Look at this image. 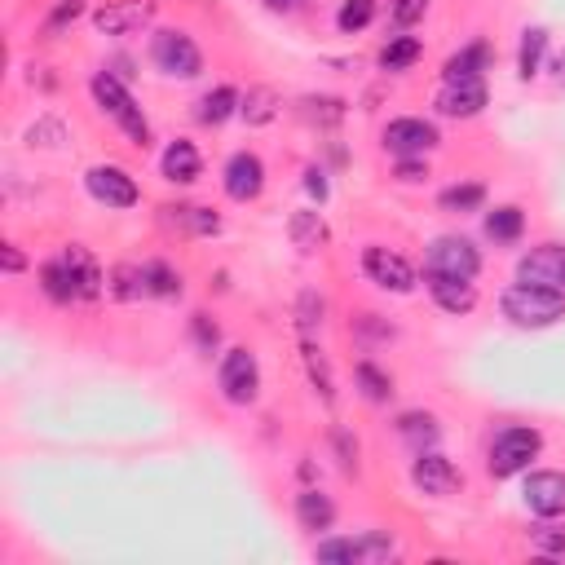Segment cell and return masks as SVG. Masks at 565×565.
I'll list each match as a JSON object with an SVG mask.
<instances>
[{"instance_id": "cell-24", "label": "cell", "mask_w": 565, "mask_h": 565, "mask_svg": "<svg viewBox=\"0 0 565 565\" xmlns=\"http://www.w3.org/2000/svg\"><path fill=\"white\" fill-rule=\"evenodd\" d=\"M543 49H548V31H543V27H530L526 36H521V58H517L521 80H530V76H535V71H539Z\"/></svg>"}, {"instance_id": "cell-47", "label": "cell", "mask_w": 565, "mask_h": 565, "mask_svg": "<svg viewBox=\"0 0 565 565\" xmlns=\"http://www.w3.org/2000/svg\"><path fill=\"white\" fill-rule=\"evenodd\" d=\"M265 5H270V9H283V14H292V9H301L305 0H265Z\"/></svg>"}, {"instance_id": "cell-5", "label": "cell", "mask_w": 565, "mask_h": 565, "mask_svg": "<svg viewBox=\"0 0 565 565\" xmlns=\"http://www.w3.org/2000/svg\"><path fill=\"white\" fill-rule=\"evenodd\" d=\"M539 433L535 429H521V424H513V429H504L495 437V446H490V473L495 477H513L521 473L530 460L539 455Z\"/></svg>"}, {"instance_id": "cell-31", "label": "cell", "mask_w": 565, "mask_h": 565, "mask_svg": "<svg viewBox=\"0 0 565 565\" xmlns=\"http://www.w3.org/2000/svg\"><path fill=\"white\" fill-rule=\"evenodd\" d=\"M402 437H407L411 446H433L437 442V420L433 415H420V411H411V415H402Z\"/></svg>"}, {"instance_id": "cell-29", "label": "cell", "mask_w": 565, "mask_h": 565, "mask_svg": "<svg viewBox=\"0 0 565 565\" xmlns=\"http://www.w3.org/2000/svg\"><path fill=\"white\" fill-rule=\"evenodd\" d=\"M234 102H239V98H234V89H212L208 98L199 102V120H204V124H226L234 115Z\"/></svg>"}, {"instance_id": "cell-7", "label": "cell", "mask_w": 565, "mask_h": 565, "mask_svg": "<svg viewBox=\"0 0 565 565\" xmlns=\"http://www.w3.org/2000/svg\"><path fill=\"white\" fill-rule=\"evenodd\" d=\"M517 283H535V287H557L565 292V248L561 243H543L530 248L517 265Z\"/></svg>"}, {"instance_id": "cell-28", "label": "cell", "mask_w": 565, "mask_h": 565, "mask_svg": "<svg viewBox=\"0 0 565 565\" xmlns=\"http://www.w3.org/2000/svg\"><path fill=\"white\" fill-rule=\"evenodd\" d=\"M371 18H376V0H345L340 14H336V27L345 31V36H354V31H362Z\"/></svg>"}, {"instance_id": "cell-39", "label": "cell", "mask_w": 565, "mask_h": 565, "mask_svg": "<svg viewBox=\"0 0 565 565\" xmlns=\"http://www.w3.org/2000/svg\"><path fill=\"white\" fill-rule=\"evenodd\" d=\"M318 561H349V565H354V539L318 543Z\"/></svg>"}, {"instance_id": "cell-11", "label": "cell", "mask_w": 565, "mask_h": 565, "mask_svg": "<svg viewBox=\"0 0 565 565\" xmlns=\"http://www.w3.org/2000/svg\"><path fill=\"white\" fill-rule=\"evenodd\" d=\"M385 146L393 155H424V151H433L437 146V129L429 120H393L389 129H385Z\"/></svg>"}, {"instance_id": "cell-38", "label": "cell", "mask_w": 565, "mask_h": 565, "mask_svg": "<svg viewBox=\"0 0 565 565\" xmlns=\"http://www.w3.org/2000/svg\"><path fill=\"white\" fill-rule=\"evenodd\" d=\"M530 543L543 552H565V530L561 526H539V530H530Z\"/></svg>"}, {"instance_id": "cell-35", "label": "cell", "mask_w": 565, "mask_h": 565, "mask_svg": "<svg viewBox=\"0 0 565 565\" xmlns=\"http://www.w3.org/2000/svg\"><path fill=\"white\" fill-rule=\"evenodd\" d=\"M358 385H362V393H367L371 402H385L389 398V376H385V371H376L371 362H362V367H358Z\"/></svg>"}, {"instance_id": "cell-32", "label": "cell", "mask_w": 565, "mask_h": 565, "mask_svg": "<svg viewBox=\"0 0 565 565\" xmlns=\"http://www.w3.org/2000/svg\"><path fill=\"white\" fill-rule=\"evenodd\" d=\"M305 367H309V380H314L318 393H323V402H332V367H327L323 349H318L314 340H305Z\"/></svg>"}, {"instance_id": "cell-12", "label": "cell", "mask_w": 565, "mask_h": 565, "mask_svg": "<svg viewBox=\"0 0 565 565\" xmlns=\"http://www.w3.org/2000/svg\"><path fill=\"white\" fill-rule=\"evenodd\" d=\"M155 14L151 0H115V5H106L93 23H98V31H106V36H129V31L146 27Z\"/></svg>"}, {"instance_id": "cell-27", "label": "cell", "mask_w": 565, "mask_h": 565, "mask_svg": "<svg viewBox=\"0 0 565 565\" xmlns=\"http://www.w3.org/2000/svg\"><path fill=\"white\" fill-rule=\"evenodd\" d=\"M274 115H279V98H274V89H248V98H243V120L248 124H270Z\"/></svg>"}, {"instance_id": "cell-1", "label": "cell", "mask_w": 565, "mask_h": 565, "mask_svg": "<svg viewBox=\"0 0 565 565\" xmlns=\"http://www.w3.org/2000/svg\"><path fill=\"white\" fill-rule=\"evenodd\" d=\"M504 318L517 327H552L565 318V292L557 287H535V283H513L504 292Z\"/></svg>"}, {"instance_id": "cell-21", "label": "cell", "mask_w": 565, "mask_h": 565, "mask_svg": "<svg viewBox=\"0 0 565 565\" xmlns=\"http://www.w3.org/2000/svg\"><path fill=\"white\" fill-rule=\"evenodd\" d=\"M292 243L296 248H318V243H327V226H323V217L318 212H292Z\"/></svg>"}, {"instance_id": "cell-34", "label": "cell", "mask_w": 565, "mask_h": 565, "mask_svg": "<svg viewBox=\"0 0 565 565\" xmlns=\"http://www.w3.org/2000/svg\"><path fill=\"white\" fill-rule=\"evenodd\" d=\"M120 301H133V296H142L146 292V270L142 265H120L115 270V287H111Z\"/></svg>"}, {"instance_id": "cell-10", "label": "cell", "mask_w": 565, "mask_h": 565, "mask_svg": "<svg viewBox=\"0 0 565 565\" xmlns=\"http://www.w3.org/2000/svg\"><path fill=\"white\" fill-rule=\"evenodd\" d=\"M89 190L93 199H102L106 208H133L137 204V181L115 164H98L89 173Z\"/></svg>"}, {"instance_id": "cell-33", "label": "cell", "mask_w": 565, "mask_h": 565, "mask_svg": "<svg viewBox=\"0 0 565 565\" xmlns=\"http://www.w3.org/2000/svg\"><path fill=\"white\" fill-rule=\"evenodd\" d=\"M142 270H146V292H155V296H177L181 292V279L164 261H151V265H142Z\"/></svg>"}, {"instance_id": "cell-18", "label": "cell", "mask_w": 565, "mask_h": 565, "mask_svg": "<svg viewBox=\"0 0 565 565\" xmlns=\"http://www.w3.org/2000/svg\"><path fill=\"white\" fill-rule=\"evenodd\" d=\"M296 517H301L305 530H327L336 521V508L323 490H301V495H296Z\"/></svg>"}, {"instance_id": "cell-17", "label": "cell", "mask_w": 565, "mask_h": 565, "mask_svg": "<svg viewBox=\"0 0 565 565\" xmlns=\"http://www.w3.org/2000/svg\"><path fill=\"white\" fill-rule=\"evenodd\" d=\"M429 292L446 314H468V309L477 305L473 283H464V279H429Z\"/></svg>"}, {"instance_id": "cell-40", "label": "cell", "mask_w": 565, "mask_h": 565, "mask_svg": "<svg viewBox=\"0 0 565 565\" xmlns=\"http://www.w3.org/2000/svg\"><path fill=\"white\" fill-rule=\"evenodd\" d=\"M318 323H323V301H318L314 292H305V296H301V332L309 336Z\"/></svg>"}, {"instance_id": "cell-19", "label": "cell", "mask_w": 565, "mask_h": 565, "mask_svg": "<svg viewBox=\"0 0 565 565\" xmlns=\"http://www.w3.org/2000/svg\"><path fill=\"white\" fill-rule=\"evenodd\" d=\"M164 177L168 181H195L199 177V151L190 142H173L164 151Z\"/></svg>"}, {"instance_id": "cell-36", "label": "cell", "mask_w": 565, "mask_h": 565, "mask_svg": "<svg viewBox=\"0 0 565 565\" xmlns=\"http://www.w3.org/2000/svg\"><path fill=\"white\" fill-rule=\"evenodd\" d=\"M173 212H177V221H186L195 234H217L221 230V221L212 217L208 208H173Z\"/></svg>"}, {"instance_id": "cell-3", "label": "cell", "mask_w": 565, "mask_h": 565, "mask_svg": "<svg viewBox=\"0 0 565 565\" xmlns=\"http://www.w3.org/2000/svg\"><path fill=\"white\" fill-rule=\"evenodd\" d=\"M477 270H482V257H477V248L460 234H442V239H433L429 257H424V274L429 279H464L473 283Z\"/></svg>"}, {"instance_id": "cell-44", "label": "cell", "mask_w": 565, "mask_h": 565, "mask_svg": "<svg viewBox=\"0 0 565 565\" xmlns=\"http://www.w3.org/2000/svg\"><path fill=\"white\" fill-rule=\"evenodd\" d=\"M398 177H402V181H420V177H429V168H424V164H415V159L407 155V159H402V164H398Z\"/></svg>"}, {"instance_id": "cell-37", "label": "cell", "mask_w": 565, "mask_h": 565, "mask_svg": "<svg viewBox=\"0 0 565 565\" xmlns=\"http://www.w3.org/2000/svg\"><path fill=\"white\" fill-rule=\"evenodd\" d=\"M305 115H309V120H323V124H336L340 120V115H345V106H340L336 98H309L305 102Z\"/></svg>"}, {"instance_id": "cell-22", "label": "cell", "mask_w": 565, "mask_h": 565, "mask_svg": "<svg viewBox=\"0 0 565 565\" xmlns=\"http://www.w3.org/2000/svg\"><path fill=\"white\" fill-rule=\"evenodd\" d=\"M486 45H468L464 53H455L446 62V80H482V67H486Z\"/></svg>"}, {"instance_id": "cell-8", "label": "cell", "mask_w": 565, "mask_h": 565, "mask_svg": "<svg viewBox=\"0 0 565 565\" xmlns=\"http://www.w3.org/2000/svg\"><path fill=\"white\" fill-rule=\"evenodd\" d=\"M411 482L420 486L424 495L446 499V495L460 490V468L446 460V455H437V451H420V460L411 464Z\"/></svg>"}, {"instance_id": "cell-16", "label": "cell", "mask_w": 565, "mask_h": 565, "mask_svg": "<svg viewBox=\"0 0 565 565\" xmlns=\"http://www.w3.org/2000/svg\"><path fill=\"white\" fill-rule=\"evenodd\" d=\"M62 261H67L71 279H76V287H80V301H93V296L102 292V270H98V261L89 257V248L71 243V248L62 252Z\"/></svg>"}, {"instance_id": "cell-46", "label": "cell", "mask_w": 565, "mask_h": 565, "mask_svg": "<svg viewBox=\"0 0 565 565\" xmlns=\"http://www.w3.org/2000/svg\"><path fill=\"white\" fill-rule=\"evenodd\" d=\"M5 270H9V274L23 270V252H18V248H5Z\"/></svg>"}, {"instance_id": "cell-20", "label": "cell", "mask_w": 565, "mask_h": 565, "mask_svg": "<svg viewBox=\"0 0 565 565\" xmlns=\"http://www.w3.org/2000/svg\"><path fill=\"white\" fill-rule=\"evenodd\" d=\"M40 279H45V292H49L58 305L80 301V287H76V279H71V270H67V261H62V257H58V261H49Z\"/></svg>"}, {"instance_id": "cell-2", "label": "cell", "mask_w": 565, "mask_h": 565, "mask_svg": "<svg viewBox=\"0 0 565 565\" xmlns=\"http://www.w3.org/2000/svg\"><path fill=\"white\" fill-rule=\"evenodd\" d=\"M93 98H98V106H102V111L111 115V120L120 124V129L129 133L137 146H146V142H151V124H146L142 106L133 102V93L124 89V84L115 80V76H106V71H102V76H93Z\"/></svg>"}, {"instance_id": "cell-13", "label": "cell", "mask_w": 565, "mask_h": 565, "mask_svg": "<svg viewBox=\"0 0 565 565\" xmlns=\"http://www.w3.org/2000/svg\"><path fill=\"white\" fill-rule=\"evenodd\" d=\"M261 186H265V168H261V159L257 155H248V151H239L226 164V195L230 199H239V204H248V199H257L261 195Z\"/></svg>"}, {"instance_id": "cell-26", "label": "cell", "mask_w": 565, "mask_h": 565, "mask_svg": "<svg viewBox=\"0 0 565 565\" xmlns=\"http://www.w3.org/2000/svg\"><path fill=\"white\" fill-rule=\"evenodd\" d=\"M521 226H526V217H521V208H495L486 217V234L490 239H499V243H513Z\"/></svg>"}, {"instance_id": "cell-41", "label": "cell", "mask_w": 565, "mask_h": 565, "mask_svg": "<svg viewBox=\"0 0 565 565\" xmlns=\"http://www.w3.org/2000/svg\"><path fill=\"white\" fill-rule=\"evenodd\" d=\"M424 5H429V0H398V5H393V23L411 27L415 18H424Z\"/></svg>"}, {"instance_id": "cell-30", "label": "cell", "mask_w": 565, "mask_h": 565, "mask_svg": "<svg viewBox=\"0 0 565 565\" xmlns=\"http://www.w3.org/2000/svg\"><path fill=\"white\" fill-rule=\"evenodd\" d=\"M482 204H486V190L477 186V181L442 190V208H446V212H473V208H482Z\"/></svg>"}, {"instance_id": "cell-23", "label": "cell", "mask_w": 565, "mask_h": 565, "mask_svg": "<svg viewBox=\"0 0 565 565\" xmlns=\"http://www.w3.org/2000/svg\"><path fill=\"white\" fill-rule=\"evenodd\" d=\"M415 58H420V40L415 36H398V40H389V45L380 49V67L385 71H407Z\"/></svg>"}, {"instance_id": "cell-14", "label": "cell", "mask_w": 565, "mask_h": 565, "mask_svg": "<svg viewBox=\"0 0 565 565\" xmlns=\"http://www.w3.org/2000/svg\"><path fill=\"white\" fill-rule=\"evenodd\" d=\"M486 106V84L482 80H446V89L437 93V111L455 115V120H468Z\"/></svg>"}, {"instance_id": "cell-45", "label": "cell", "mask_w": 565, "mask_h": 565, "mask_svg": "<svg viewBox=\"0 0 565 565\" xmlns=\"http://www.w3.org/2000/svg\"><path fill=\"white\" fill-rule=\"evenodd\" d=\"M195 336H199V345H204V349L217 345V327H208V318H204V314L195 318Z\"/></svg>"}, {"instance_id": "cell-4", "label": "cell", "mask_w": 565, "mask_h": 565, "mask_svg": "<svg viewBox=\"0 0 565 565\" xmlns=\"http://www.w3.org/2000/svg\"><path fill=\"white\" fill-rule=\"evenodd\" d=\"M151 58L164 76H177V80H195L204 58H199V45L186 36V31H159L155 45H151Z\"/></svg>"}, {"instance_id": "cell-25", "label": "cell", "mask_w": 565, "mask_h": 565, "mask_svg": "<svg viewBox=\"0 0 565 565\" xmlns=\"http://www.w3.org/2000/svg\"><path fill=\"white\" fill-rule=\"evenodd\" d=\"M393 539L389 535H362L354 539V565H385L393 557Z\"/></svg>"}, {"instance_id": "cell-9", "label": "cell", "mask_w": 565, "mask_h": 565, "mask_svg": "<svg viewBox=\"0 0 565 565\" xmlns=\"http://www.w3.org/2000/svg\"><path fill=\"white\" fill-rule=\"evenodd\" d=\"M362 270L371 274V283L389 287V292H411L415 287V270L407 265V257H398V252H389V248L362 252Z\"/></svg>"}, {"instance_id": "cell-6", "label": "cell", "mask_w": 565, "mask_h": 565, "mask_svg": "<svg viewBox=\"0 0 565 565\" xmlns=\"http://www.w3.org/2000/svg\"><path fill=\"white\" fill-rule=\"evenodd\" d=\"M261 389V371H257V354L248 349H230L221 358V393L234 402V407H248Z\"/></svg>"}, {"instance_id": "cell-42", "label": "cell", "mask_w": 565, "mask_h": 565, "mask_svg": "<svg viewBox=\"0 0 565 565\" xmlns=\"http://www.w3.org/2000/svg\"><path fill=\"white\" fill-rule=\"evenodd\" d=\"M80 9H84L80 0H62V9H58V14L49 18V31H58V27H67L71 18H80Z\"/></svg>"}, {"instance_id": "cell-15", "label": "cell", "mask_w": 565, "mask_h": 565, "mask_svg": "<svg viewBox=\"0 0 565 565\" xmlns=\"http://www.w3.org/2000/svg\"><path fill=\"white\" fill-rule=\"evenodd\" d=\"M526 504L539 517H561L565 513V473H530Z\"/></svg>"}, {"instance_id": "cell-43", "label": "cell", "mask_w": 565, "mask_h": 565, "mask_svg": "<svg viewBox=\"0 0 565 565\" xmlns=\"http://www.w3.org/2000/svg\"><path fill=\"white\" fill-rule=\"evenodd\" d=\"M305 186H309V195H314L318 204H323V199H327V177L318 173V168H309V173H305Z\"/></svg>"}]
</instances>
